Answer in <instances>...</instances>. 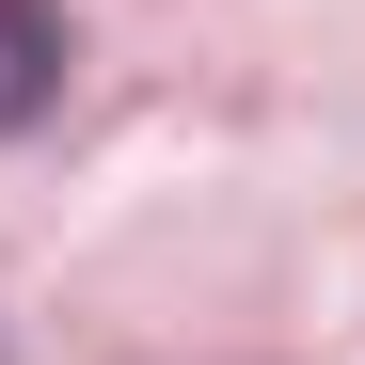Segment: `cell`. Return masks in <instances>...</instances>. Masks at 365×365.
Returning <instances> with one entry per match:
<instances>
[{
    "label": "cell",
    "mask_w": 365,
    "mask_h": 365,
    "mask_svg": "<svg viewBox=\"0 0 365 365\" xmlns=\"http://www.w3.org/2000/svg\"><path fill=\"white\" fill-rule=\"evenodd\" d=\"M48 96H64V16L48 0H0V128H32Z\"/></svg>",
    "instance_id": "6da1fadb"
}]
</instances>
